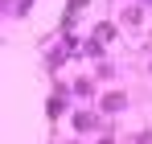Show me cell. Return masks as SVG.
<instances>
[{
    "instance_id": "cell-1",
    "label": "cell",
    "mask_w": 152,
    "mask_h": 144,
    "mask_svg": "<svg viewBox=\"0 0 152 144\" xmlns=\"http://www.w3.org/2000/svg\"><path fill=\"white\" fill-rule=\"evenodd\" d=\"M103 107H107V111H119V107H124V95H107Z\"/></svg>"
},
{
    "instance_id": "cell-2",
    "label": "cell",
    "mask_w": 152,
    "mask_h": 144,
    "mask_svg": "<svg viewBox=\"0 0 152 144\" xmlns=\"http://www.w3.org/2000/svg\"><path fill=\"white\" fill-rule=\"evenodd\" d=\"M103 144H111V140H103Z\"/></svg>"
}]
</instances>
